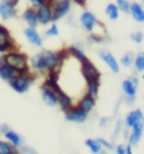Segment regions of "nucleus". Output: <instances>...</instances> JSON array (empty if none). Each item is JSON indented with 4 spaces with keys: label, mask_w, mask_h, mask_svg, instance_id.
<instances>
[{
    "label": "nucleus",
    "mask_w": 144,
    "mask_h": 154,
    "mask_svg": "<svg viewBox=\"0 0 144 154\" xmlns=\"http://www.w3.org/2000/svg\"><path fill=\"white\" fill-rule=\"evenodd\" d=\"M1 59H3V61L5 64H8L13 69H15L18 74L30 73L28 57H27V55L23 54V52H20L18 50L8 51V52L1 55Z\"/></svg>",
    "instance_id": "f257e3e1"
},
{
    "label": "nucleus",
    "mask_w": 144,
    "mask_h": 154,
    "mask_svg": "<svg viewBox=\"0 0 144 154\" xmlns=\"http://www.w3.org/2000/svg\"><path fill=\"white\" fill-rule=\"evenodd\" d=\"M42 54H43L44 61H46L47 71L59 70V68L62 66L63 61L70 56V54H68L67 50H59V51L46 50V51H43Z\"/></svg>",
    "instance_id": "f03ea898"
},
{
    "label": "nucleus",
    "mask_w": 144,
    "mask_h": 154,
    "mask_svg": "<svg viewBox=\"0 0 144 154\" xmlns=\"http://www.w3.org/2000/svg\"><path fill=\"white\" fill-rule=\"evenodd\" d=\"M34 79H36V75H33L32 73L16 74L8 83L16 93H25V92H28V89L30 88L33 82H34Z\"/></svg>",
    "instance_id": "7ed1b4c3"
},
{
    "label": "nucleus",
    "mask_w": 144,
    "mask_h": 154,
    "mask_svg": "<svg viewBox=\"0 0 144 154\" xmlns=\"http://www.w3.org/2000/svg\"><path fill=\"white\" fill-rule=\"evenodd\" d=\"M37 17H38V23L39 24H49L53 23V2L48 0L37 9Z\"/></svg>",
    "instance_id": "20e7f679"
},
{
    "label": "nucleus",
    "mask_w": 144,
    "mask_h": 154,
    "mask_svg": "<svg viewBox=\"0 0 144 154\" xmlns=\"http://www.w3.org/2000/svg\"><path fill=\"white\" fill-rule=\"evenodd\" d=\"M13 50H16V46L10 36L9 29L0 24V54H5Z\"/></svg>",
    "instance_id": "39448f33"
},
{
    "label": "nucleus",
    "mask_w": 144,
    "mask_h": 154,
    "mask_svg": "<svg viewBox=\"0 0 144 154\" xmlns=\"http://www.w3.org/2000/svg\"><path fill=\"white\" fill-rule=\"evenodd\" d=\"M87 112H85L84 109H81L77 106H72L70 107L67 111H65V117L67 121H71V122H76V124H81L85 122L87 120Z\"/></svg>",
    "instance_id": "423d86ee"
},
{
    "label": "nucleus",
    "mask_w": 144,
    "mask_h": 154,
    "mask_svg": "<svg viewBox=\"0 0 144 154\" xmlns=\"http://www.w3.org/2000/svg\"><path fill=\"white\" fill-rule=\"evenodd\" d=\"M71 4L72 0H57L53 3V22L67 15L71 10Z\"/></svg>",
    "instance_id": "0eeeda50"
},
{
    "label": "nucleus",
    "mask_w": 144,
    "mask_h": 154,
    "mask_svg": "<svg viewBox=\"0 0 144 154\" xmlns=\"http://www.w3.org/2000/svg\"><path fill=\"white\" fill-rule=\"evenodd\" d=\"M81 74L84 76L85 82H90V80H100V71L97 70V68L94 65L90 60L84 64H81Z\"/></svg>",
    "instance_id": "6e6552de"
},
{
    "label": "nucleus",
    "mask_w": 144,
    "mask_h": 154,
    "mask_svg": "<svg viewBox=\"0 0 144 154\" xmlns=\"http://www.w3.org/2000/svg\"><path fill=\"white\" fill-rule=\"evenodd\" d=\"M131 131L128 136V143L131 146H135L139 144V141L142 139V135H143V130H144V120L137 122L134 126H131Z\"/></svg>",
    "instance_id": "1a4fd4ad"
},
{
    "label": "nucleus",
    "mask_w": 144,
    "mask_h": 154,
    "mask_svg": "<svg viewBox=\"0 0 144 154\" xmlns=\"http://www.w3.org/2000/svg\"><path fill=\"white\" fill-rule=\"evenodd\" d=\"M80 23H81V26L84 27L86 31L94 32L95 27L99 23V20H97V18L91 12H84L81 14V17H80Z\"/></svg>",
    "instance_id": "9d476101"
},
{
    "label": "nucleus",
    "mask_w": 144,
    "mask_h": 154,
    "mask_svg": "<svg viewBox=\"0 0 144 154\" xmlns=\"http://www.w3.org/2000/svg\"><path fill=\"white\" fill-rule=\"evenodd\" d=\"M99 56H100V59L102 61L111 69V71H114V73H119L120 71L119 63L116 61V59L108 50H99Z\"/></svg>",
    "instance_id": "9b49d317"
},
{
    "label": "nucleus",
    "mask_w": 144,
    "mask_h": 154,
    "mask_svg": "<svg viewBox=\"0 0 144 154\" xmlns=\"http://www.w3.org/2000/svg\"><path fill=\"white\" fill-rule=\"evenodd\" d=\"M58 80H59V70L47 71V78H46V80H44L43 85L51 88V89H53L56 93H58L61 91V87L58 84Z\"/></svg>",
    "instance_id": "f8f14e48"
},
{
    "label": "nucleus",
    "mask_w": 144,
    "mask_h": 154,
    "mask_svg": "<svg viewBox=\"0 0 144 154\" xmlns=\"http://www.w3.org/2000/svg\"><path fill=\"white\" fill-rule=\"evenodd\" d=\"M30 63V69L36 73H46L47 71V66H46V61H44V57H43V54H37L34 55L33 57H30L29 60Z\"/></svg>",
    "instance_id": "ddd939ff"
},
{
    "label": "nucleus",
    "mask_w": 144,
    "mask_h": 154,
    "mask_svg": "<svg viewBox=\"0 0 144 154\" xmlns=\"http://www.w3.org/2000/svg\"><path fill=\"white\" fill-rule=\"evenodd\" d=\"M42 100L47 106L54 107L57 104V93L51 88L42 85Z\"/></svg>",
    "instance_id": "4468645a"
},
{
    "label": "nucleus",
    "mask_w": 144,
    "mask_h": 154,
    "mask_svg": "<svg viewBox=\"0 0 144 154\" xmlns=\"http://www.w3.org/2000/svg\"><path fill=\"white\" fill-rule=\"evenodd\" d=\"M24 36L27 37V40H28L32 45H34L37 47H41L43 45V40L41 35L37 32L36 28H33V27H27L24 29Z\"/></svg>",
    "instance_id": "2eb2a0df"
},
{
    "label": "nucleus",
    "mask_w": 144,
    "mask_h": 154,
    "mask_svg": "<svg viewBox=\"0 0 144 154\" xmlns=\"http://www.w3.org/2000/svg\"><path fill=\"white\" fill-rule=\"evenodd\" d=\"M16 74H18L16 70L13 69L10 65L5 64L3 61L1 56H0V78H1L3 80H5V82H9V80H12Z\"/></svg>",
    "instance_id": "dca6fc26"
},
{
    "label": "nucleus",
    "mask_w": 144,
    "mask_h": 154,
    "mask_svg": "<svg viewBox=\"0 0 144 154\" xmlns=\"http://www.w3.org/2000/svg\"><path fill=\"white\" fill-rule=\"evenodd\" d=\"M95 103H96V100L94 97H91V96H88L87 93L85 96H82L81 98H80V101L77 102V104L76 106L77 107H80L81 109H84L85 112H87V113H90L94 108H95Z\"/></svg>",
    "instance_id": "f3484780"
},
{
    "label": "nucleus",
    "mask_w": 144,
    "mask_h": 154,
    "mask_svg": "<svg viewBox=\"0 0 144 154\" xmlns=\"http://www.w3.org/2000/svg\"><path fill=\"white\" fill-rule=\"evenodd\" d=\"M57 104H59V107L62 108V111H67L70 107L73 106V100L72 97L68 96L66 92H63L61 89L58 93H57Z\"/></svg>",
    "instance_id": "a211bd4d"
},
{
    "label": "nucleus",
    "mask_w": 144,
    "mask_h": 154,
    "mask_svg": "<svg viewBox=\"0 0 144 154\" xmlns=\"http://www.w3.org/2000/svg\"><path fill=\"white\" fill-rule=\"evenodd\" d=\"M23 19L24 22L27 23L28 27H33V28H36L38 26V17H37V9L34 8H27L23 13Z\"/></svg>",
    "instance_id": "6ab92c4d"
},
{
    "label": "nucleus",
    "mask_w": 144,
    "mask_h": 154,
    "mask_svg": "<svg viewBox=\"0 0 144 154\" xmlns=\"http://www.w3.org/2000/svg\"><path fill=\"white\" fill-rule=\"evenodd\" d=\"M144 120V116H143V112L140 109H134V111H131L128 113V116L125 117V125L126 128H131V126H134L137 122H139V121Z\"/></svg>",
    "instance_id": "aec40b11"
},
{
    "label": "nucleus",
    "mask_w": 144,
    "mask_h": 154,
    "mask_svg": "<svg viewBox=\"0 0 144 154\" xmlns=\"http://www.w3.org/2000/svg\"><path fill=\"white\" fill-rule=\"evenodd\" d=\"M15 15V8L9 5L5 2H0V17L4 20H8L10 18H13Z\"/></svg>",
    "instance_id": "412c9836"
},
{
    "label": "nucleus",
    "mask_w": 144,
    "mask_h": 154,
    "mask_svg": "<svg viewBox=\"0 0 144 154\" xmlns=\"http://www.w3.org/2000/svg\"><path fill=\"white\" fill-rule=\"evenodd\" d=\"M4 136H5V139L10 143V144L14 145L15 148H18V149L20 146H23V139H22V136L18 133L13 131L12 129H10L9 131H7V133L4 134Z\"/></svg>",
    "instance_id": "4be33fe9"
},
{
    "label": "nucleus",
    "mask_w": 144,
    "mask_h": 154,
    "mask_svg": "<svg viewBox=\"0 0 144 154\" xmlns=\"http://www.w3.org/2000/svg\"><path fill=\"white\" fill-rule=\"evenodd\" d=\"M130 14L134 18V20L139 22V23H144V9L140 4L138 3L130 4Z\"/></svg>",
    "instance_id": "5701e85b"
},
{
    "label": "nucleus",
    "mask_w": 144,
    "mask_h": 154,
    "mask_svg": "<svg viewBox=\"0 0 144 154\" xmlns=\"http://www.w3.org/2000/svg\"><path fill=\"white\" fill-rule=\"evenodd\" d=\"M67 51L70 54V56L71 57H75L76 60H79L80 64H84L86 61H88V57L85 55V52L81 50V48H79L77 46H70L67 48Z\"/></svg>",
    "instance_id": "b1692460"
},
{
    "label": "nucleus",
    "mask_w": 144,
    "mask_h": 154,
    "mask_svg": "<svg viewBox=\"0 0 144 154\" xmlns=\"http://www.w3.org/2000/svg\"><path fill=\"white\" fill-rule=\"evenodd\" d=\"M100 91V80H90L86 82V93L88 96L94 97L96 100Z\"/></svg>",
    "instance_id": "393cba45"
},
{
    "label": "nucleus",
    "mask_w": 144,
    "mask_h": 154,
    "mask_svg": "<svg viewBox=\"0 0 144 154\" xmlns=\"http://www.w3.org/2000/svg\"><path fill=\"white\" fill-rule=\"evenodd\" d=\"M19 149L12 145L9 141L0 140V154H18Z\"/></svg>",
    "instance_id": "a878e982"
},
{
    "label": "nucleus",
    "mask_w": 144,
    "mask_h": 154,
    "mask_svg": "<svg viewBox=\"0 0 144 154\" xmlns=\"http://www.w3.org/2000/svg\"><path fill=\"white\" fill-rule=\"evenodd\" d=\"M121 87H123V91H124V93L128 97H135V94H137V87L133 84L129 79H125L123 82V84H121Z\"/></svg>",
    "instance_id": "bb28decb"
},
{
    "label": "nucleus",
    "mask_w": 144,
    "mask_h": 154,
    "mask_svg": "<svg viewBox=\"0 0 144 154\" xmlns=\"http://www.w3.org/2000/svg\"><path fill=\"white\" fill-rule=\"evenodd\" d=\"M105 13H106V15L111 20H115V19L119 18L120 10H119V8H118V5L116 4H109L106 7V9H105Z\"/></svg>",
    "instance_id": "cd10ccee"
},
{
    "label": "nucleus",
    "mask_w": 144,
    "mask_h": 154,
    "mask_svg": "<svg viewBox=\"0 0 144 154\" xmlns=\"http://www.w3.org/2000/svg\"><path fill=\"white\" fill-rule=\"evenodd\" d=\"M133 65H134V69L138 73H143L144 71V52H139L134 57V61H133Z\"/></svg>",
    "instance_id": "c85d7f7f"
},
{
    "label": "nucleus",
    "mask_w": 144,
    "mask_h": 154,
    "mask_svg": "<svg viewBox=\"0 0 144 154\" xmlns=\"http://www.w3.org/2000/svg\"><path fill=\"white\" fill-rule=\"evenodd\" d=\"M85 145L91 150V153H100L102 146L99 144V141L96 139H87L85 141Z\"/></svg>",
    "instance_id": "c756f323"
},
{
    "label": "nucleus",
    "mask_w": 144,
    "mask_h": 154,
    "mask_svg": "<svg viewBox=\"0 0 144 154\" xmlns=\"http://www.w3.org/2000/svg\"><path fill=\"white\" fill-rule=\"evenodd\" d=\"M116 5L120 12L123 13H130V3L128 0H116Z\"/></svg>",
    "instance_id": "7c9ffc66"
},
{
    "label": "nucleus",
    "mask_w": 144,
    "mask_h": 154,
    "mask_svg": "<svg viewBox=\"0 0 144 154\" xmlns=\"http://www.w3.org/2000/svg\"><path fill=\"white\" fill-rule=\"evenodd\" d=\"M133 61H134V55L131 52H126L120 60V63L123 64L124 66H130V65H133Z\"/></svg>",
    "instance_id": "2f4dec72"
},
{
    "label": "nucleus",
    "mask_w": 144,
    "mask_h": 154,
    "mask_svg": "<svg viewBox=\"0 0 144 154\" xmlns=\"http://www.w3.org/2000/svg\"><path fill=\"white\" fill-rule=\"evenodd\" d=\"M59 35V31H58V27L54 24V22H53V24L49 27V29H47L46 32V36L47 37H57Z\"/></svg>",
    "instance_id": "473e14b6"
},
{
    "label": "nucleus",
    "mask_w": 144,
    "mask_h": 154,
    "mask_svg": "<svg viewBox=\"0 0 144 154\" xmlns=\"http://www.w3.org/2000/svg\"><path fill=\"white\" fill-rule=\"evenodd\" d=\"M130 40L133 42H135V43H142L143 40H144V35L142 33V32H135V33H131L130 35Z\"/></svg>",
    "instance_id": "72a5a7b5"
},
{
    "label": "nucleus",
    "mask_w": 144,
    "mask_h": 154,
    "mask_svg": "<svg viewBox=\"0 0 144 154\" xmlns=\"http://www.w3.org/2000/svg\"><path fill=\"white\" fill-rule=\"evenodd\" d=\"M104 35H99V33H92L90 36V41L91 42H95V43H101L104 41Z\"/></svg>",
    "instance_id": "f704fd0d"
},
{
    "label": "nucleus",
    "mask_w": 144,
    "mask_h": 154,
    "mask_svg": "<svg viewBox=\"0 0 144 154\" xmlns=\"http://www.w3.org/2000/svg\"><path fill=\"white\" fill-rule=\"evenodd\" d=\"M99 141V144H100L102 148H105V149H113L114 145L111 144V143H109L108 140H105V139H101V137H99V139H96Z\"/></svg>",
    "instance_id": "c9c22d12"
},
{
    "label": "nucleus",
    "mask_w": 144,
    "mask_h": 154,
    "mask_svg": "<svg viewBox=\"0 0 144 154\" xmlns=\"http://www.w3.org/2000/svg\"><path fill=\"white\" fill-rule=\"evenodd\" d=\"M47 2H48V0H29V4H30L32 8L38 9L41 5H43L44 3H47Z\"/></svg>",
    "instance_id": "e433bc0d"
},
{
    "label": "nucleus",
    "mask_w": 144,
    "mask_h": 154,
    "mask_svg": "<svg viewBox=\"0 0 144 154\" xmlns=\"http://www.w3.org/2000/svg\"><path fill=\"white\" fill-rule=\"evenodd\" d=\"M19 152L20 153H30V154H34L36 150L32 149V148H28V146H20L19 148Z\"/></svg>",
    "instance_id": "4c0bfd02"
},
{
    "label": "nucleus",
    "mask_w": 144,
    "mask_h": 154,
    "mask_svg": "<svg viewBox=\"0 0 144 154\" xmlns=\"http://www.w3.org/2000/svg\"><path fill=\"white\" fill-rule=\"evenodd\" d=\"M115 152L118 154H126V148L125 145H118L115 148Z\"/></svg>",
    "instance_id": "58836bf2"
},
{
    "label": "nucleus",
    "mask_w": 144,
    "mask_h": 154,
    "mask_svg": "<svg viewBox=\"0 0 144 154\" xmlns=\"http://www.w3.org/2000/svg\"><path fill=\"white\" fill-rule=\"evenodd\" d=\"M10 130V128H9V125L8 124H1L0 125V134H5L7 133V131H9Z\"/></svg>",
    "instance_id": "ea45409f"
},
{
    "label": "nucleus",
    "mask_w": 144,
    "mask_h": 154,
    "mask_svg": "<svg viewBox=\"0 0 144 154\" xmlns=\"http://www.w3.org/2000/svg\"><path fill=\"white\" fill-rule=\"evenodd\" d=\"M129 80L133 84H134L135 87H138V84H139V79H138V76H135V75H133V76H130L129 78Z\"/></svg>",
    "instance_id": "a19ab883"
},
{
    "label": "nucleus",
    "mask_w": 144,
    "mask_h": 154,
    "mask_svg": "<svg viewBox=\"0 0 144 154\" xmlns=\"http://www.w3.org/2000/svg\"><path fill=\"white\" fill-rule=\"evenodd\" d=\"M5 3H8L9 5H12V7H16V5H18V3H19V0H4Z\"/></svg>",
    "instance_id": "79ce46f5"
},
{
    "label": "nucleus",
    "mask_w": 144,
    "mask_h": 154,
    "mask_svg": "<svg viewBox=\"0 0 144 154\" xmlns=\"http://www.w3.org/2000/svg\"><path fill=\"white\" fill-rule=\"evenodd\" d=\"M109 121H110V119L109 117H102V119H100V126H105V125H108L109 124Z\"/></svg>",
    "instance_id": "37998d69"
},
{
    "label": "nucleus",
    "mask_w": 144,
    "mask_h": 154,
    "mask_svg": "<svg viewBox=\"0 0 144 154\" xmlns=\"http://www.w3.org/2000/svg\"><path fill=\"white\" fill-rule=\"evenodd\" d=\"M72 2H75L77 5H80V7H85L86 5V0H72Z\"/></svg>",
    "instance_id": "c03bdc74"
},
{
    "label": "nucleus",
    "mask_w": 144,
    "mask_h": 154,
    "mask_svg": "<svg viewBox=\"0 0 144 154\" xmlns=\"http://www.w3.org/2000/svg\"><path fill=\"white\" fill-rule=\"evenodd\" d=\"M125 148H126V154H131V153H133V150H131V148H133V146H131L130 144H128Z\"/></svg>",
    "instance_id": "a18cd8bd"
},
{
    "label": "nucleus",
    "mask_w": 144,
    "mask_h": 154,
    "mask_svg": "<svg viewBox=\"0 0 144 154\" xmlns=\"http://www.w3.org/2000/svg\"><path fill=\"white\" fill-rule=\"evenodd\" d=\"M51 2H53V3H56V2H57V0H51Z\"/></svg>",
    "instance_id": "49530a36"
},
{
    "label": "nucleus",
    "mask_w": 144,
    "mask_h": 154,
    "mask_svg": "<svg viewBox=\"0 0 144 154\" xmlns=\"http://www.w3.org/2000/svg\"><path fill=\"white\" fill-rule=\"evenodd\" d=\"M1 2H4V0H1Z\"/></svg>",
    "instance_id": "de8ad7c7"
},
{
    "label": "nucleus",
    "mask_w": 144,
    "mask_h": 154,
    "mask_svg": "<svg viewBox=\"0 0 144 154\" xmlns=\"http://www.w3.org/2000/svg\"><path fill=\"white\" fill-rule=\"evenodd\" d=\"M143 2H144V0H143Z\"/></svg>",
    "instance_id": "09e8293b"
}]
</instances>
